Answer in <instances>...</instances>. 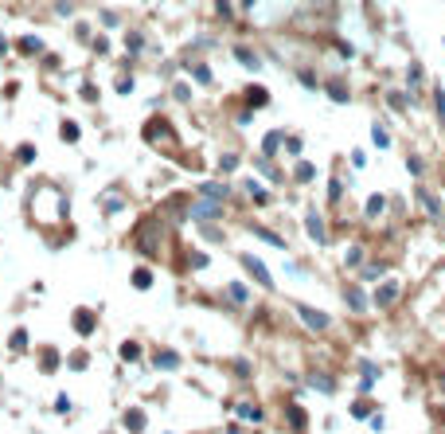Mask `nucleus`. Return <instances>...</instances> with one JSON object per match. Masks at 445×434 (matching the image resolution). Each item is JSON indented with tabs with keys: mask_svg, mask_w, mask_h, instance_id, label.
I'll use <instances>...</instances> for the list:
<instances>
[{
	"mask_svg": "<svg viewBox=\"0 0 445 434\" xmlns=\"http://www.w3.org/2000/svg\"><path fill=\"white\" fill-rule=\"evenodd\" d=\"M145 137L152 141V145H164V149H176V137H172V125L168 121H160V118H152L145 125Z\"/></svg>",
	"mask_w": 445,
	"mask_h": 434,
	"instance_id": "f257e3e1",
	"label": "nucleus"
},
{
	"mask_svg": "<svg viewBox=\"0 0 445 434\" xmlns=\"http://www.w3.org/2000/svg\"><path fill=\"white\" fill-rule=\"evenodd\" d=\"M242 266H246V274H254L258 282L266 285V290H273V278H269V270L262 266V258H254V255H242Z\"/></svg>",
	"mask_w": 445,
	"mask_h": 434,
	"instance_id": "f03ea898",
	"label": "nucleus"
},
{
	"mask_svg": "<svg viewBox=\"0 0 445 434\" xmlns=\"http://www.w3.org/2000/svg\"><path fill=\"white\" fill-rule=\"evenodd\" d=\"M297 313H301V321H305V325H309V329H328V313H312L309 305H297Z\"/></svg>",
	"mask_w": 445,
	"mask_h": 434,
	"instance_id": "7ed1b4c3",
	"label": "nucleus"
},
{
	"mask_svg": "<svg viewBox=\"0 0 445 434\" xmlns=\"http://www.w3.org/2000/svg\"><path fill=\"white\" fill-rule=\"evenodd\" d=\"M235 59L242 63V67H250V71H258V67H262V59H258V55H254L250 47H235Z\"/></svg>",
	"mask_w": 445,
	"mask_h": 434,
	"instance_id": "20e7f679",
	"label": "nucleus"
},
{
	"mask_svg": "<svg viewBox=\"0 0 445 434\" xmlns=\"http://www.w3.org/2000/svg\"><path fill=\"white\" fill-rule=\"evenodd\" d=\"M328 94H332V102H348V98H352V90L344 86V78H332V82H328Z\"/></svg>",
	"mask_w": 445,
	"mask_h": 434,
	"instance_id": "39448f33",
	"label": "nucleus"
},
{
	"mask_svg": "<svg viewBox=\"0 0 445 434\" xmlns=\"http://www.w3.org/2000/svg\"><path fill=\"white\" fill-rule=\"evenodd\" d=\"M309 235L316 243H324L328 239V231H324V219H320V215H309Z\"/></svg>",
	"mask_w": 445,
	"mask_h": 434,
	"instance_id": "423d86ee",
	"label": "nucleus"
},
{
	"mask_svg": "<svg viewBox=\"0 0 445 434\" xmlns=\"http://www.w3.org/2000/svg\"><path fill=\"white\" fill-rule=\"evenodd\" d=\"M20 51H24V55H39V51H43V43H39L35 35H24V39H20Z\"/></svg>",
	"mask_w": 445,
	"mask_h": 434,
	"instance_id": "0eeeda50",
	"label": "nucleus"
},
{
	"mask_svg": "<svg viewBox=\"0 0 445 434\" xmlns=\"http://www.w3.org/2000/svg\"><path fill=\"white\" fill-rule=\"evenodd\" d=\"M125 47H129V55H137V51L145 47V39H141V31H129V35H125Z\"/></svg>",
	"mask_w": 445,
	"mask_h": 434,
	"instance_id": "6e6552de",
	"label": "nucleus"
},
{
	"mask_svg": "<svg viewBox=\"0 0 445 434\" xmlns=\"http://www.w3.org/2000/svg\"><path fill=\"white\" fill-rule=\"evenodd\" d=\"M246 98H250L254 106H266V102H269V94H266L262 86H250V90H246Z\"/></svg>",
	"mask_w": 445,
	"mask_h": 434,
	"instance_id": "1a4fd4ad",
	"label": "nucleus"
},
{
	"mask_svg": "<svg viewBox=\"0 0 445 434\" xmlns=\"http://www.w3.org/2000/svg\"><path fill=\"white\" fill-rule=\"evenodd\" d=\"M395 294H399V290H395V285H386V290H379V294H375V301H379V305H391V301H395Z\"/></svg>",
	"mask_w": 445,
	"mask_h": 434,
	"instance_id": "9d476101",
	"label": "nucleus"
},
{
	"mask_svg": "<svg viewBox=\"0 0 445 434\" xmlns=\"http://www.w3.org/2000/svg\"><path fill=\"white\" fill-rule=\"evenodd\" d=\"M238 415H242L246 422H258V419H262V411H258V407H238Z\"/></svg>",
	"mask_w": 445,
	"mask_h": 434,
	"instance_id": "9b49d317",
	"label": "nucleus"
},
{
	"mask_svg": "<svg viewBox=\"0 0 445 434\" xmlns=\"http://www.w3.org/2000/svg\"><path fill=\"white\" fill-rule=\"evenodd\" d=\"M63 141H78V125L74 121H63Z\"/></svg>",
	"mask_w": 445,
	"mask_h": 434,
	"instance_id": "f8f14e48",
	"label": "nucleus"
},
{
	"mask_svg": "<svg viewBox=\"0 0 445 434\" xmlns=\"http://www.w3.org/2000/svg\"><path fill=\"white\" fill-rule=\"evenodd\" d=\"M371 137H375V145H379V149H386V145H391V137H386V129H379V125L371 129Z\"/></svg>",
	"mask_w": 445,
	"mask_h": 434,
	"instance_id": "ddd939ff",
	"label": "nucleus"
},
{
	"mask_svg": "<svg viewBox=\"0 0 445 434\" xmlns=\"http://www.w3.org/2000/svg\"><path fill=\"white\" fill-rule=\"evenodd\" d=\"M125 426H133V430H141V426H145V419H141V411H129V415H125Z\"/></svg>",
	"mask_w": 445,
	"mask_h": 434,
	"instance_id": "4468645a",
	"label": "nucleus"
},
{
	"mask_svg": "<svg viewBox=\"0 0 445 434\" xmlns=\"http://www.w3.org/2000/svg\"><path fill=\"white\" fill-rule=\"evenodd\" d=\"M192 75L199 78V82H211V71L203 67V63H195V67H192Z\"/></svg>",
	"mask_w": 445,
	"mask_h": 434,
	"instance_id": "2eb2a0df",
	"label": "nucleus"
},
{
	"mask_svg": "<svg viewBox=\"0 0 445 434\" xmlns=\"http://www.w3.org/2000/svg\"><path fill=\"white\" fill-rule=\"evenodd\" d=\"M203 192L215 196V200H227V188H219V184H203Z\"/></svg>",
	"mask_w": 445,
	"mask_h": 434,
	"instance_id": "dca6fc26",
	"label": "nucleus"
},
{
	"mask_svg": "<svg viewBox=\"0 0 445 434\" xmlns=\"http://www.w3.org/2000/svg\"><path fill=\"white\" fill-rule=\"evenodd\" d=\"M383 211V196H371V204H367V215H379Z\"/></svg>",
	"mask_w": 445,
	"mask_h": 434,
	"instance_id": "f3484780",
	"label": "nucleus"
},
{
	"mask_svg": "<svg viewBox=\"0 0 445 434\" xmlns=\"http://www.w3.org/2000/svg\"><path fill=\"white\" fill-rule=\"evenodd\" d=\"M289 422H293V426H305V415H301V407H289Z\"/></svg>",
	"mask_w": 445,
	"mask_h": 434,
	"instance_id": "a211bd4d",
	"label": "nucleus"
},
{
	"mask_svg": "<svg viewBox=\"0 0 445 434\" xmlns=\"http://www.w3.org/2000/svg\"><path fill=\"white\" fill-rule=\"evenodd\" d=\"M391 106H395V110H406V94H399V90H395V94H391Z\"/></svg>",
	"mask_w": 445,
	"mask_h": 434,
	"instance_id": "6ab92c4d",
	"label": "nucleus"
},
{
	"mask_svg": "<svg viewBox=\"0 0 445 434\" xmlns=\"http://www.w3.org/2000/svg\"><path fill=\"white\" fill-rule=\"evenodd\" d=\"M156 364H164V368H176V356H172V352H160V356H156Z\"/></svg>",
	"mask_w": 445,
	"mask_h": 434,
	"instance_id": "aec40b11",
	"label": "nucleus"
},
{
	"mask_svg": "<svg viewBox=\"0 0 445 434\" xmlns=\"http://www.w3.org/2000/svg\"><path fill=\"white\" fill-rule=\"evenodd\" d=\"M215 8H219V16H222V20H231V16H235V12H231V4H227V0H215Z\"/></svg>",
	"mask_w": 445,
	"mask_h": 434,
	"instance_id": "412c9836",
	"label": "nucleus"
},
{
	"mask_svg": "<svg viewBox=\"0 0 445 434\" xmlns=\"http://www.w3.org/2000/svg\"><path fill=\"white\" fill-rule=\"evenodd\" d=\"M410 86H422V67H418V63L410 67Z\"/></svg>",
	"mask_w": 445,
	"mask_h": 434,
	"instance_id": "4be33fe9",
	"label": "nucleus"
},
{
	"mask_svg": "<svg viewBox=\"0 0 445 434\" xmlns=\"http://www.w3.org/2000/svg\"><path fill=\"white\" fill-rule=\"evenodd\" d=\"M94 325H90V313H78V332H90Z\"/></svg>",
	"mask_w": 445,
	"mask_h": 434,
	"instance_id": "5701e85b",
	"label": "nucleus"
},
{
	"mask_svg": "<svg viewBox=\"0 0 445 434\" xmlns=\"http://www.w3.org/2000/svg\"><path fill=\"white\" fill-rule=\"evenodd\" d=\"M137 352H141L137 345H121V356H125V360H137Z\"/></svg>",
	"mask_w": 445,
	"mask_h": 434,
	"instance_id": "b1692460",
	"label": "nucleus"
},
{
	"mask_svg": "<svg viewBox=\"0 0 445 434\" xmlns=\"http://www.w3.org/2000/svg\"><path fill=\"white\" fill-rule=\"evenodd\" d=\"M133 90V78H118V94H129Z\"/></svg>",
	"mask_w": 445,
	"mask_h": 434,
	"instance_id": "393cba45",
	"label": "nucleus"
},
{
	"mask_svg": "<svg viewBox=\"0 0 445 434\" xmlns=\"http://www.w3.org/2000/svg\"><path fill=\"white\" fill-rule=\"evenodd\" d=\"M277 141H282V133H269V137H266V153L277 149Z\"/></svg>",
	"mask_w": 445,
	"mask_h": 434,
	"instance_id": "a878e982",
	"label": "nucleus"
},
{
	"mask_svg": "<svg viewBox=\"0 0 445 434\" xmlns=\"http://www.w3.org/2000/svg\"><path fill=\"white\" fill-rule=\"evenodd\" d=\"M4 51H8V43H4V39H0V55H4Z\"/></svg>",
	"mask_w": 445,
	"mask_h": 434,
	"instance_id": "bb28decb",
	"label": "nucleus"
}]
</instances>
